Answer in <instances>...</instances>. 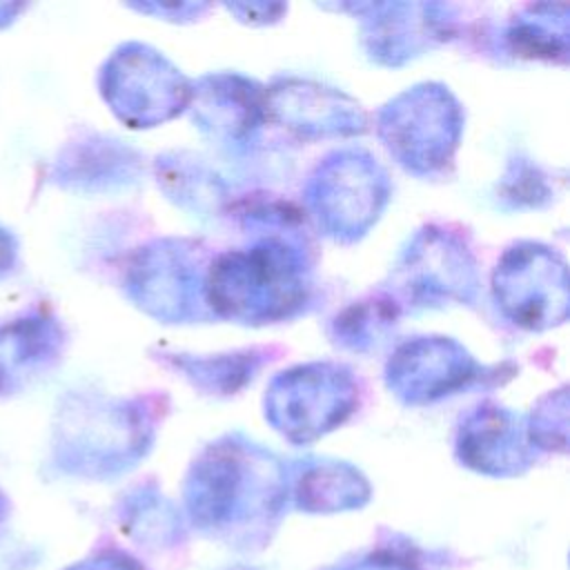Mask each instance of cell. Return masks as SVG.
<instances>
[{"label": "cell", "mask_w": 570, "mask_h": 570, "mask_svg": "<svg viewBox=\"0 0 570 570\" xmlns=\"http://www.w3.org/2000/svg\"><path fill=\"white\" fill-rule=\"evenodd\" d=\"M0 517H2V503H0Z\"/></svg>", "instance_id": "cell-1"}]
</instances>
